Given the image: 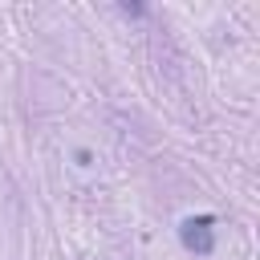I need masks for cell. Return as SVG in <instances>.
<instances>
[{
    "mask_svg": "<svg viewBox=\"0 0 260 260\" xmlns=\"http://www.w3.org/2000/svg\"><path fill=\"white\" fill-rule=\"evenodd\" d=\"M179 240H183L187 252L207 256V252L215 248V215H187V219L179 223Z\"/></svg>",
    "mask_w": 260,
    "mask_h": 260,
    "instance_id": "1",
    "label": "cell"
},
{
    "mask_svg": "<svg viewBox=\"0 0 260 260\" xmlns=\"http://www.w3.org/2000/svg\"><path fill=\"white\" fill-rule=\"evenodd\" d=\"M122 12H126V16H142L146 8H142V4H122Z\"/></svg>",
    "mask_w": 260,
    "mask_h": 260,
    "instance_id": "2",
    "label": "cell"
}]
</instances>
